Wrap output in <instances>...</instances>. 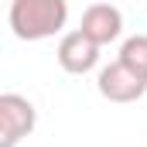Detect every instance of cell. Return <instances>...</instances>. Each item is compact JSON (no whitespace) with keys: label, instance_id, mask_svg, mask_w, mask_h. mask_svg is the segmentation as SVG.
Wrapping results in <instances>:
<instances>
[{"label":"cell","instance_id":"cell-4","mask_svg":"<svg viewBox=\"0 0 147 147\" xmlns=\"http://www.w3.org/2000/svg\"><path fill=\"white\" fill-rule=\"evenodd\" d=\"M55 55H58V65L69 75H86L99 62V45L89 34H82V31H69V34H62Z\"/></svg>","mask_w":147,"mask_h":147},{"label":"cell","instance_id":"cell-6","mask_svg":"<svg viewBox=\"0 0 147 147\" xmlns=\"http://www.w3.org/2000/svg\"><path fill=\"white\" fill-rule=\"evenodd\" d=\"M120 62L147 79V34H134L120 45Z\"/></svg>","mask_w":147,"mask_h":147},{"label":"cell","instance_id":"cell-1","mask_svg":"<svg viewBox=\"0 0 147 147\" xmlns=\"http://www.w3.org/2000/svg\"><path fill=\"white\" fill-rule=\"evenodd\" d=\"M10 31L21 41H45L55 38L69 21V3L65 0H10L7 10Z\"/></svg>","mask_w":147,"mask_h":147},{"label":"cell","instance_id":"cell-2","mask_svg":"<svg viewBox=\"0 0 147 147\" xmlns=\"http://www.w3.org/2000/svg\"><path fill=\"white\" fill-rule=\"evenodd\" d=\"M38 123L34 103L21 92H3L0 96V147H17Z\"/></svg>","mask_w":147,"mask_h":147},{"label":"cell","instance_id":"cell-3","mask_svg":"<svg viewBox=\"0 0 147 147\" xmlns=\"http://www.w3.org/2000/svg\"><path fill=\"white\" fill-rule=\"evenodd\" d=\"M96 89H99V96L110 99V103H137V99L147 92V79L116 58L113 65H106V69L99 72Z\"/></svg>","mask_w":147,"mask_h":147},{"label":"cell","instance_id":"cell-5","mask_svg":"<svg viewBox=\"0 0 147 147\" xmlns=\"http://www.w3.org/2000/svg\"><path fill=\"white\" fill-rule=\"evenodd\" d=\"M79 31L89 34L99 48H103V45H110V41H116V38L123 34V14H120V7H113V3H92V7H86Z\"/></svg>","mask_w":147,"mask_h":147}]
</instances>
